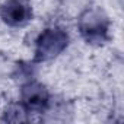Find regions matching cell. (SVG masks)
Returning a JSON list of instances; mask_svg holds the SVG:
<instances>
[{"label":"cell","instance_id":"1","mask_svg":"<svg viewBox=\"0 0 124 124\" xmlns=\"http://www.w3.org/2000/svg\"><path fill=\"white\" fill-rule=\"evenodd\" d=\"M2 15L6 22L12 25H19L26 21L28 18V9L21 0H10L8 2L2 10Z\"/></svg>","mask_w":124,"mask_h":124}]
</instances>
